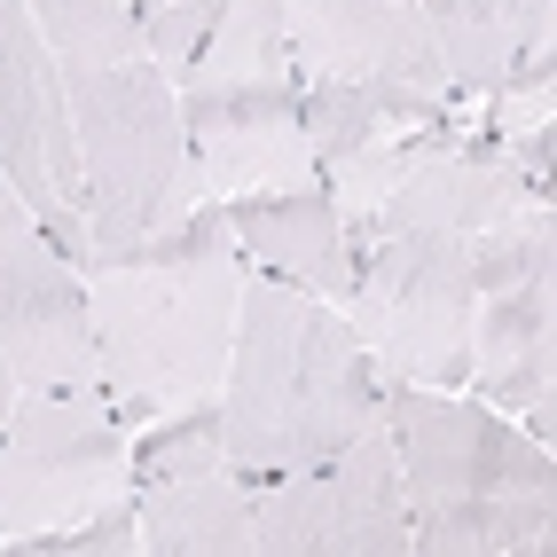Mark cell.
<instances>
[{"label":"cell","instance_id":"1","mask_svg":"<svg viewBox=\"0 0 557 557\" xmlns=\"http://www.w3.org/2000/svg\"><path fill=\"white\" fill-rule=\"evenodd\" d=\"M87 314L95 377L126 424H158L173 408L220 400L244 299V251L212 197L134 244H87Z\"/></svg>","mask_w":557,"mask_h":557},{"label":"cell","instance_id":"2","mask_svg":"<svg viewBox=\"0 0 557 557\" xmlns=\"http://www.w3.org/2000/svg\"><path fill=\"white\" fill-rule=\"evenodd\" d=\"M377 417L385 393L354 322L299 283L244 275L236 346H228V377H220V440H228V471L244 487L346 448Z\"/></svg>","mask_w":557,"mask_h":557},{"label":"cell","instance_id":"3","mask_svg":"<svg viewBox=\"0 0 557 557\" xmlns=\"http://www.w3.org/2000/svg\"><path fill=\"white\" fill-rule=\"evenodd\" d=\"M385 432L408 495L417 557H549L557 549V456L510 432V408L385 385Z\"/></svg>","mask_w":557,"mask_h":557},{"label":"cell","instance_id":"4","mask_svg":"<svg viewBox=\"0 0 557 557\" xmlns=\"http://www.w3.org/2000/svg\"><path fill=\"white\" fill-rule=\"evenodd\" d=\"M181 126L212 197H268L322 181L299 126V63H290L283 0H220L181 79Z\"/></svg>","mask_w":557,"mask_h":557},{"label":"cell","instance_id":"5","mask_svg":"<svg viewBox=\"0 0 557 557\" xmlns=\"http://www.w3.org/2000/svg\"><path fill=\"white\" fill-rule=\"evenodd\" d=\"M63 102L79 134V189H87V244H134L189 220L212 189L189 158L181 87L165 63H63Z\"/></svg>","mask_w":557,"mask_h":557},{"label":"cell","instance_id":"6","mask_svg":"<svg viewBox=\"0 0 557 557\" xmlns=\"http://www.w3.org/2000/svg\"><path fill=\"white\" fill-rule=\"evenodd\" d=\"M346 322L385 385H471V236L393 228L354 244Z\"/></svg>","mask_w":557,"mask_h":557},{"label":"cell","instance_id":"7","mask_svg":"<svg viewBox=\"0 0 557 557\" xmlns=\"http://www.w3.org/2000/svg\"><path fill=\"white\" fill-rule=\"evenodd\" d=\"M134 440L102 385L16 393L0 424V557L32 534H63L79 518L126 503Z\"/></svg>","mask_w":557,"mask_h":557},{"label":"cell","instance_id":"8","mask_svg":"<svg viewBox=\"0 0 557 557\" xmlns=\"http://www.w3.org/2000/svg\"><path fill=\"white\" fill-rule=\"evenodd\" d=\"M471 385L487 408H527L534 440H557V212H527L471 236Z\"/></svg>","mask_w":557,"mask_h":557},{"label":"cell","instance_id":"9","mask_svg":"<svg viewBox=\"0 0 557 557\" xmlns=\"http://www.w3.org/2000/svg\"><path fill=\"white\" fill-rule=\"evenodd\" d=\"M251 557H408V495L385 417L299 471L251 479Z\"/></svg>","mask_w":557,"mask_h":557},{"label":"cell","instance_id":"10","mask_svg":"<svg viewBox=\"0 0 557 557\" xmlns=\"http://www.w3.org/2000/svg\"><path fill=\"white\" fill-rule=\"evenodd\" d=\"M0 173L16 181L40 236L79 268L87 259L79 134H71V102H63V55L40 40L24 0H0Z\"/></svg>","mask_w":557,"mask_h":557},{"label":"cell","instance_id":"11","mask_svg":"<svg viewBox=\"0 0 557 557\" xmlns=\"http://www.w3.org/2000/svg\"><path fill=\"white\" fill-rule=\"evenodd\" d=\"M283 32H290L299 79H346V87L456 102L440 40L417 16V0H283Z\"/></svg>","mask_w":557,"mask_h":557},{"label":"cell","instance_id":"12","mask_svg":"<svg viewBox=\"0 0 557 557\" xmlns=\"http://www.w3.org/2000/svg\"><path fill=\"white\" fill-rule=\"evenodd\" d=\"M0 361L16 393L48 385H102L95 377V314H87V275L24 228L0 244Z\"/></svg>","mask_w":557,"mask_h":557},{"label":"cell","instance_id":"13","mask_svg":"<svg viewBox=\"0 0 557 557\" xmlns=\"http://www.w3.org/2000/svg\"><path fill=\"white\" fill-rule=\"evenodd\" d=\"M534 197H549V189H542V181L487 134V119H463L448 141H432V150L400 173V189H393L377 212H369V236H393V228L487 236L495 220L527 212Z\"/></svg>","mask_w":557,"mask_h":557},{"label":"cell","instance_id":"14","mask_svg":"<svg viewBox=\"0 0 557 557\" xmlns=\"http://www.w3.org/2000/svg\"><path fill=\"white\" fill-rule=\"evenodd\" d=\"M448 63L456 102H487L518 79H557V0H417Z\"/></svg>","mask_w":557,"mask_h":557},{"label":"cell","instance_id":"15","mask_svg":"<svg viewBox=\"0 0 557 557\" xmlns=\"http://www.w3.org/2000/svg\"><path fill=\"white\" fill-rule=\"evenodd\" d=\"M228 228L236 251L251 259L259 275L275 283H299L314 299H346L354 283V244H346V220L330 205V189H268V197H236L228 205Z\"/></svg>","mask_w":557,"mask_h":557},{"label":"cell","instance_id":"16","mask_svg":"<svg viewBox=\"0 0 557 557\" xmlns=\"http://www.w3.org/2000/svg\"><path fill=\"white\" fill-rule=\"evenodd\" d=\"M134 518L150 557H251V487L228 463L134 487Z\"/></svg>","mask_w":557,"mask_h":557},{"label":"cell","instance_id":"17","mask_svg":"<svg viewBox=\"0 0 557 557\" xmlns=\"http://www.w3.org/2000/svg\"><path fill=\"white\" fill-rule=\"evenodd\" d=\"M40 40L63 63H134L141 55V32L126 0H24Z\"/></svg>","mask_w":557,"mask_h":557},{"label":"cell","instance_id":"18","mask_svg":"<svg viewBox=\"0 0 557 557\" xmlns=\"http://www.w3.org/2000/svg\"><path fill=\"white\" fill-rule=\"evenodd\" d=\"M228 463V440H220V400H197V408H173L150 432L134 440V487L150 479H181V471H212Z\"/></svg>","mask_w":557,"mask_h":557},{"label":"cell","instance_id":"19","mask_svg":"<svg viewBox=\"0 0 557 557\" xmlns=\"http://www.w3.org/2000/svg\"><path fill=\"white\" fill-rule=\"evenodd\" d=\"M141 549V518L134 503H110L95 518H79V527H63V534H32L16 542L9 557H134Z\"/></svg>","mask_w":557,"mask_h":557},{"label":"cell","instance_id":"20","mask_svg":"<svg viewBox=\"0 0 557 557\" xmlns=\"http://www.w3.org/2000/svg\"><path fill=\"white\" fill-rule=\"evenodd\" d=\"M24 228H40V220H32V205L16 197V181L0 173V244H9V236H24Z\"/></svg>","mask_w":557,"mask_h":557},{"label":"cell","instance_id":"21","mask_svg":"<svg viewBox=\"0 0 557 557\" xmlns=\"http://www.w3.org/2000/svg\"><path fill=\"white\" fill-rule=\"evenodd\" d=\"M9 408H16V377H9V361H0V424H9Z\"/></svg>","mask_w":557,"mask_h":557},{"label":"cell","instance_id":"22","mask_svg":"<svg viewBox=\"0 0 557 557\" xmlns=\"http://www.w3.org/2000/svg\"><path fill=\"white\" fill-rule=\"evenodd\" d=\"M134 9H220V0H134Z\"/></svg>","mask_w":557,"mask_h":557}]
</instances>
